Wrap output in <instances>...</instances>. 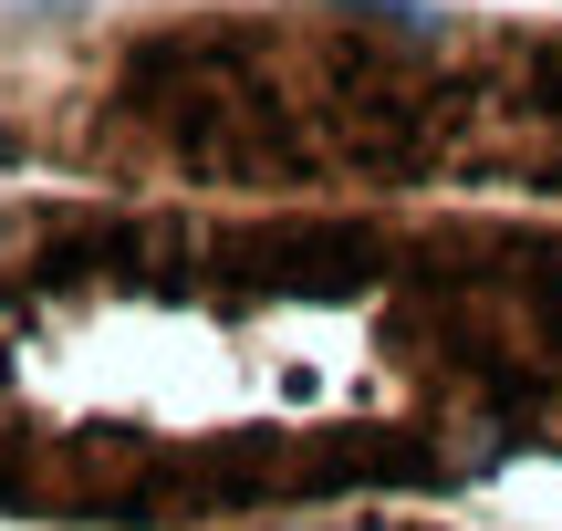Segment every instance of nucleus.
<instances>
[{
    "instance_id": "1",
    "label": "nucleus",
    "mask_w": 562,
    "mask_h": 531,
    "mask_svg": "<svg viewBox=\"0 0 562 531\" xmlns=\"http://www.w3.org/2000/svg\"><path fill=\"white\" fill-rule=\"evenodd\" d=\"M406 271L375 219H250L209 229V303H364Z\"/></svg>"
},
{
    "instance_id": "2",
    "label": "nucleus",
    "mask_w": 562,
    "mask_h": 531,
    "mask_svg": "<svg viewBox=\"0 0 562 531\" xmlns=\"http://www.w3.org/2000/svg\"><path fill=\"white\" fill-rule=\"evenodd\" d=\"M459 479L438 459V438L417 428H323L292 438V500H364V490H438Z\"/></svg>"
}]
</instances>
